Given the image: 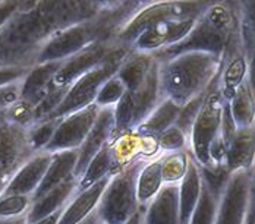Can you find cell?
<instances>
[{"label":"cell","instance_id":"1","mask_svg":"<svg viewBox=\"0 0 255 224\" xmlns=\"http://www.w3.org/2000/svg\"><path fill=\"white\" fill-rule=\"evenodd\" d=\"M225 59L204 51H188L158 63V87L163 99L178 106L204 96L217 79Z\"/></svg>","mask_w":255,"mask_h":224},{"label":"cell","instance_id":"2","mask_svg":"<svg viewBox=\"0 0 255 224\" xmlns=\"http://www.w3.org/2000/svg\"><path fill=\"white\" fill-rule=\"evenodd\" d=\"M147 161L135 160L112 173L96 208L102 224H125L141 210L136 201V176Z\"/></svg>","mask_w":255,"mask_h":224},{"label":"cell","instance_id":"3","mask_svg":"<svg viewBox=\"0 0 255 224\" xmlns=\"http://www.w3.org/2000/svg\"><path fill=\"white\" fill-rule=\"evenodd\" d=\"M130 53V49L122 47L115 44L113 50L104 57L102 63H99L96 68L84 74L81 78L66 90L65 96L59 106L53 110L49 119L50 120H59L71 113L79 112L91 104H94V100L97 97L102 85L110 79L113 75H116L118 69L121 68L122 62L127 59ZM47 120V119H46Z\"/></svg>","mask_w":255,"mask_h":224},{"label":"cell","instance_id":"4","mask_svg":"<svg viewBox=\"0 0 255 224\" xmlns=\"http://www.w3.org/2000/svg\"><path fill=\"white\" fill-rule=\"evenodd\" d=\"M208 3L204 1H154L145 7L138 9L130 15L124 25L116 31L113 43L122 47L130 49L135 40L150 29L154 25L183 18H197L200 16ZM132 50V49H130Z\"/></svg>","mask_w":255,"mask_h":224},{"label":"cell","instance_id":"5","mask_svg":"<svg viewBox=\"0 0 255 224\" xmlns=\"http://www.w3.org/2000/svg\"><path fill=\"white\" fill-rule=\"evenodd\" d=\"M163 100L158 87V63L155 62L144 82L128 90L119 103L113 107L115 113V136L136 130Z\"/></svg>","mask_w":255,"mask_h":224},{"label":"cell","instance_id":"6","mask_svg":"<svg viewBox=\"0 0 255 224\" xmlns=\"http://www.w3.org/2000/svg\"><path fill=\"white\" fill-rule=\"evenodd\" d=\"M225 100L219 91V76L207 90L203 107L188 136V152L200 167H213L210 147L220 136L222 109Z\"/></svg>","mask_w":255,"mask_h":224},{"label":"cell","instance_id":"7","mask_svg":"<svg viewBox=\"0 0 255 224\" xmlns=\"http://www.w3.org/2000/svg\"><path fill=\"white\" fill-rule=\"evenodd\" d=\"M99 40H100L99 26L94 22L84 21V22L65 26L53 32L41 44V47L35 53L34 62L31 65L63 62L88 49Z\"/></svg>","mask_w":255,"mask_h":224},{"label":"cell","instance_id":"8","mask_svg":"<svg viewBox=\"0 0 255 224\" xmlns=\"http://www.w3.org/2000/svg\"><path fill=\"white\" fill-rule=\"evenodd\" d=\"M254 207V172L232 173L219 199L214 224H244Z\"/></svg>","mask_w":255,"mask_h":224},{"label":"cell","instance_id":"9","mask_svg":"<svg viewBox=\"0 0 255 224\" xmlns=\"http://www.w3.org/2000/svg\"><path fill=\"white\" fill-rule=\"evenodd\" d=\"M99 113H100V107L91 104L79 112L71 113L59 119L56 130L44 151L49 154H54L59 151L79 148L84 139L87 138L90 129L93 127Z\"/></svg>","mask_w":255,"mask_h":224},{"label":"cell","instance_id":"10","mask_svg":"<svg viewBox=\"0 0 255 224\" xmlns=\"http://www.w3.org/2000/svg\"><path fill=\"white\" fill-rule=\"evenodd\" d=\"M115 43H106V41H96L88 49L78 53L77 56H72L71 59H66L60 63V68L53 79L51 90L66 93V90L93 68H96L99 63H102L104 57L113 50Z\"/></svg>","mask_w":255,"mask_h":224},{"label":"cell","instance_id":"11","mask_svg":"<svg viewBox=\"0 0 255 224\" xmlns=\"http://www.w3.org/2000/svg\"><path fill=\"white\" fill-rule=\"evenodd\" d=\"M198 19L197 18H183V19H172L154 25L145 32H142L130 49L133 51H142L154 54L180 43L192 29Z\"/></svg>","mask_w":255,"mask_h":224},{"label":"cell","instance_id":"12","mask_svg":"<svg viewBox=\"0 0 255 224\" xmlns=\"http://www.w3.org/2000/svg\"><path fill=\"white\" fill-rule=\"evenodd\" d=\"M51 161V154L46 151L31 154L9 177L1 195H28L32 197L41 183Z\"/></svg>","mask_w":255,"mask_h":224},{"label":"cell","instance_id":"13","mask_svg":"<svg viewBox=\"0 0 255 224\" xmlns=\"http://www.w3.org/2000/svg\"><path fill=\"white\" fill-rule=\"evenodd\" d=\"M115 138V113L113 107H106L100 109V113L90 129L87 138L81 144V147L77 149V164L74 176L79 177L93 160V157L100 151V149L109 144Z\"/></svg>","mask_w":255,"mask_h":224},{"label":"cell","instance_id":"14","mask_svg":"<svg viewBox=\"0 0 255 224\" xmlns=\"http://www.w3.org/2000/svg\"><path fill=\"white\" fill-rule=\"evenodd\" d=\"M110 151L115 172L135 160H150L160 154L153 136H144L135 130L115 136L110 142Z\"/></svg>","mask_w":255,"mask_h":224},{"label":"cell","instance_id":"15","mask_svg":"<svg viewBox=\"0 0 255 224\" xmlns=\"http://www.w3.org/2000/svg\"><path fill=\"white\" fill-rule=\"evenodd\" d=\"M31 154L25 129L6 120L0 124V173L12 174Z\"/></svg>","mask_w":255,"mask_h":224},{"label":"cell","instance_id":"16","mask_svg":"<svg viewBox=\"0 0 255 224\" xmlns=\"http://www.w3.org/2000/svg\"><path fill=\"white\" fill-rule=\"evenodd\" d=\"M62 62H51L43 65H29V69L19 84V100L35 107L51 91L53 79Z\"/></svg>","mask_w":255,"mask_h":224},{"label":"cell","instance_id":"17","mask_svg":"<svg viewBox=\"0 0 255 224\" xmlns=\"http://www.w3.org/2000/svg\"><path fill=\"white\" fill-rule=\"evenodd\" d=\"M142 224H179V186L166 183L144 208Z\"/></svg>","mask_w":255,"mask_h":224},{"label":"cell","instance_id":"18","mask_svg":"<svg viewBox=\"0 0 255 224\" xmlns=\"http://www.w3.org/2000/svg\"><path fill=\"white\" fill-rule=\"evenodd\" d=\"M110 176L102 179L100 182L90 186L88 189H85L82 192H78L77 195L65 205V208H63V211H62V214H60V217H59L56 224L82 223L97 208L99 201L102 198L103 192H104V189H106V186L109 183Z\"/></svg>","mask_w":255,"mask_h":224},{"label":"cell","instance_id":"19","mask_svg":"<svg viewBox=\"0 0 255 224\" xmlns=\"http://www.w3.org/2000/svg\"><path fill=\"white\" fill-rule=\"evenodd\" d=\"M77 164V149H69V151H59L51 154V161L47 172L44 174L41 183L32 194V202L44 197L51 189L56 186L68 182L69 179L75 177L74 170ZM77 179V177H75Z\"/></svg>","mask_w":255,"mask_h":224},{"label":"cell","instance_id":"20","mask_svg":"<svg viewBox=\"0 0 255 224\" xmlns=\"http://www.w3.org/2000/svg\"><path fill=\"white\" fill-rule=\"evenodd\" d=\"M77 195V179L72 177L68 182L56 186L44 197L34 201L25 216L26 224H32L54 214L56 211L65 208V205Z\"/></svg>","mask_w":255,"mask_h":224},{"label":"cell","instance_id":"21","mask_svg":"<svg viewBox=\"0 0 255 224\" xmlns=\"http://www.w3.org/2000/svg\"><path fill=\"white\" fill-rule=\"evenodd\" d=\"M179 186V224H189L191 216L198 202L203 180L200 173V166L194 161L192 155L188 152V167L186 173L178 183Z\"/></svg>","mask_w":255,"mask_h":224},{"label":"cell","instance_id":"22","mask_svg":"<svg viewBox=\"0 0 255 224\" xmlns=\"http://www.w3.org/2000/svg\"><path fill=\"white\" fill-rule=\"evenodd\" d=\"M225 167L230 174L254 169V127L236 130L226 149Z\"/></svg>","mask_w":255,"mask_h":224},{"label":"cell","instance_id":"23","mask_svg":"<svg viewBox=\"0 0 255 224\" xmlns=\"http://www.w3.org/2000/svg\"><path fill=\"white\" fill-rule=\"evenodd\" d=\"M154 63H155V59L153 54L130 50V53L128 54L127 59L122 62L121 68L118 69L116 76L122 81L127 91L135 90L144 82V79L151 71Z\"/></svg>","mask_w":255,"mask_h":224},{"label":"cell","instance_id":"24","mask_svg":"<svg viewBox=\"0 0 255 224\" xmlns=\"http://www.w3.org/2000/svg\"><path fill=\"white\" fill-rule=\"evenodd\" d=\"M161 176V154L150 158L136 176V201L144 210L145 205L157 195L163 186Z\"/></svg>","mask_w":255,"mask_h":224},{"label":"cell","instance_id":"25","mask_svg":"<svg viewBox=\"0 0 255 224\" xmlns=\"http://www.w3.org/2000/svg\"><path fill=\"white\" fill-rule=\"evenodd\" d=\"M180 106L175 104L173 101L163 99L160 104L153 110V113L136 127L135 132L144 136H157L170 126H173L178 119Z\"/></svg>","mask_w":255,"mask_h":224},{"label":"cell","instance_id":"26","mask_svg":"<svg viewBox=\"0 0 255 224\" xmlns=\"http://www.w3.org/2000/svg\"><path fill=\"white\" fill-rule=\"evenodd\" d=\"M112 142V141H110ZM110 142L106 144L90 161L84 173L77 179V194L88 189L90 186L96 185L102 179L115 173V163L112 158V151H110Z\"/></svg>","mask_w":255,"mask_h":224},{"label":"cell","instance_id":"27","mask_svg":"<svg viewBox=\"0 0 255 224\" xmlns=\"http://www.w3.org/2000/svg\"><path fill=\"white\" fill-rule=\"evenodd\" d=\"M229 107L233 122L238 129L254 127V96L250 78H247L238 87L236 93L230 99Z\"/></svg>","mask_w":255,"mask_h":224},{"label":"cell","instance_id":"28","mask_svg":"<svg viewBox=\"0 0 255 224\" xmlns=\"http://www.w3.org/2000/svg\"><path fill=\"white\" fill-rule=\"evenodd\" d=\"M188 167V149L161 154V176L163 183H179L186 173Z\"/></svg>","mask_w":255,"mask_h":224},{"label":"cell","instance_id":"29","mask_svg":"<svg viewBox=\"0 0 255 224\" xmlns=\"http://www.w3.org/2000/svg\"><path fill=\"white\" fill-rule=\"evenodd\" d=\"M217 207H219V199L216 198L203 183L201 194L195 205V210L191 216L189 224H214Z\"/></svg>","mask_w":255,"mask_h":224},{"label":"cell","instance_id":"30","mask_svg":"<svg viewBox=\"0 0 255 224\" xmlns=\"http://www.w3.org/2000/svg\"><path fill=\"white\" fill-rule=\"evenodd\" d=\"M57 120H40L32 124L28 130H26V141H28V147L29 151L34 152H40L44 151L47 147V144L50 142L51 136L56 130Z\"/></svg>","mask_w":255,"mask_h":224},{"label":"cell","instance_id":"31","mask_svg":"<svg viewBox=\"0 0 255 224\" xmlns=\"http://www.w3.org/2000/svg\"><path fill=\"white\" fill-rule=\"evenodd\" d=\"M200 173L205 188L216 198L220 199L230 177V173L225 167V164H217L213 167H200Z\"/></svg>","mask_w":255,"mask_h":224},{"label":"cell","instance_id":"32","mask_svg":"<svg viewBox=\"0 0 255 224\" xmlns=\"http://www.w3.org/2000/svg\"><path fill=\"white\" fill-rule=\"evenodd\" d=\"M154 139L160 154H170L188 149V136L175 124L161 132L160 135L154 136Z\"/></svg>","mask_w":255,"mask_h":224},{"label":"cell","instance_id":"33","mask_svg":"<svg viewBox=\"0 0 255 224\" xmlns=\"http://www.w3.org/2000/svg\"><path fill=\"white\" fill-rule=\"evenodd\" d=\"M32 199L28 195H0V219L10 220L25 217Z\"/></svg>","mask_w":255,"mask_h":224},{"label":"cell","instance_id":"34","mask_svg":"<svg viewBox=\"0 0 255 224\" xmlns=\"http://www.w3.org/2000/svg\"><path fill=\"white\" fill-rule=\"evenodd\" d=\"M3 116H4V120L7 123L15 124V126L25 129V130H28L32 124L35 123L34 107L19 99L15 103H12L7 109H4Z\"/></svg>","mask_w":255,"mask_h":224},{"label":"cell","instance_id":"35","mask_svg":"<svg viewBox=\"0 0 255 224\" xmlns=\"http://www.w3.org/2000/svg\"><path fill=\"white\" fill-rule=\"evenodd\" d=\"M127 93L125 85L122 84V81L113 75L110 79H107L102 85L97 97L94 100V104L100 109H106V107H115L119 100L124 97V94Z\"/></svg>","mask_w":255,"mask_h":224},{"label":"cell","instance_id":"36","mask_svg":"<svg viewBox=\"0 0 255 224\" xmlns=\"http://www.w3.org/2000/svg\"><path fill=\"white\" fill-rule=\"evenodd\" d=\"M204 97L205 94L204 96L197 97V99L191 100V101H188L179 110L178 119L175 122V126L179 127L186 136H189V133H191V129L194 126V122H195V119H197V116H198V113H200V110L203 107Z\"/></svg>","mask_w":255,"mask_h":224},{"label":"cell","instance_id":"37","mask_svg":"<svg viewBox=\"0 0 255 224\" xmlns=\"http://www.w3.org/2000/svg\"><path fill=\"white\" fill-rule=\"evenodd\" d=\"M29 69V65H0V88L18 84L24 79Z\"/></svg>","mask_w":255,"mask_h":224},{"label":"cell","instance_id":"38","mask_svg":"<svg viewBox=\"0 0 255 224\" xmlns=\"http://www.w3.org/2000/svg\"><path fill=\"white\" fill-rule=\"evenodd\" d=\"M19 84L21 82L0 88V112L7 109L12 103L19 99Z\"/></svg>","mask_w":255,"mask_h":224},{"label":"cell","instance_id":"39","mask_svg":"<svg viewBox=\"0 0 255 224\" xmlns=\"http://www.w3.org/2000/svg\"><path fill=\"white\" fill-rule=\"evenodd\" d=\"M21 1H0V28H3L6 22L19 10Z\"/></svg>","mask_w":255,"mask_h":224},{"label":"cell","instance_id":"40","mask_svg":"<svg viewBox=\"0 0 255 224\" xmlns=\"http://www.w3.org/2000/svg\"><path fill=\"white\" fill-rule=\"evenodd\" d=\"M62 211H63V208L59 210V211H56L54 214H51L49 217H46V219H43V220H38V222H35V223L32 224H56L57 223V220H59V217H60V214H62Z\"/></svg>","mask_w":255,"mask_h":224},{"label":"cell","instance_id":"41","mask_svg":"<svg viewBox=\"0 0 255 224\" xmlns=\"http://www.w3.org/2000/svg\"><path fill=\"white\" fill-rule=\"evenodd\" d=\"M142 219H144V210L141 208L138 213H135L125 224H142Z\"/></svg>","mask_w":255,"mask_h":224},{"label":"cell","instance_id":"42","mask_svg":"<svg viewBox=\"0 0 255 224\" xmlns=\"http://www.w3.org/2000/svg\"><path fill=\"white\" fill-rule=\"evenodd\" d=\"M79 224H102V222H100V219H99V216H97V213H96V210H94L82 223Z\"/></svg>","mask_w":255,"mask_h":224},{"label":"cell","instance_id":"43","mask_svg":"<svg viewBox=\"0 0 255 224\" xmlns=\"http://www.w3.org/2000/svg\"><path fill=\"white\" fill-rule=\"evenodd\" d=\"M10 176L12 174L0 173V195H1V192H3V189H4V186H6V183H7V180H9Z\"/></svg>","mask_w":255,"mask_h":224},{"label":"cell","instance_id":"44","mask_svg":"<svg viewBox=\"0 0 255 224\" xmlns=\"http://www.w3.org/2000/svg\"><path fill=\"white\" fill-rule=\"evenodd\" d=\"M244 224H255L254 222V207L250 210V213H248V216H247V220H245V223Z\"/></svg>","mask_w":255,"mask_h":224}]
</instances>
